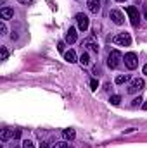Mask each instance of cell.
<instances>
[{
    "mask_svg": "<svg viewBox=\"0 0 147 148\" xmlns=\"http://www.w3.org/2000/svg\"><path fill=\"white\" fill-rule=\"evenodd\" d=\"M142 102H144V100H142V97H137V98H133V100H132V107H139V105H142Z\"/></svg>",
    "mask_w": 147,
    "mask_h": 148,
    "instance_id": "d6986e66",
    "label": "cell"
},
{
    "mask_svg": "<svg viewBox=\"0 0 147 148\" xmlns=\"http://www.w3.org/2000/svg\"><path fill=\"white\" fill-rule=\"evenodd\" d=\"M83 47H87L88 50H92V52H95V53L99 52V45H97V43H95L92 38H87V40H83Z\"/></svg>",
    "mask_w": 147,
    "mask_h": 148,
    "instance_id": "9c48e42d",
    "label": "cell"
},
{
    "mask_svg": "<svg viewBox=\"0 0 147 148\" xmlns=\"http://www.w3.org/2000/svg\"><path fill=\"white\" fill-rule=\"evenodd\" d=\"M52 148H68V143H64V141H61V143H55Z\"/></svg>",
    "mask_w": 147,
    "mask_h": 148,
    "instance_id": "7402d4cb",
    "label": "cell"
},
{
    "mask_svg": "<svg viewBox=\"0 0 147 148\" xmlns=\"http://www.w3.org/2000/svg\"><path fill=\"white\" fill-rule=\"evenodd\" d=\"M144 86H146V81L142 77H135V79H132V83L128 86V93H137V91L144 90Z\"/></svg>",
    "mask_w": 147,
    "mask_h": 148,
    "instance_id": "8992f818",
    "label": "cell"
},
{
    "mask_svg": "<svg viewBox=\"0 0 147 148\" xmlns=\"http://www.w3.org/2000/svg\"><path fill=\"white\" fill-rule=\"evenodd\" d=\"M112 41H114L116 45H121V47H128V45L132 43V36H130V33H118L116 36L112 38Z\"/></svg>",
    "mask_w": 147,
    "mask_h": 148,
    "instance_id": "5b68a950",
    "label": "cell"
},
{
    "mask_svg": "<svg viewBox=\"0 0 147 148\" xmlns=\"http://www.w3.org/2000/svg\"><path fill=\"white\" fill-rule=\"evenodd\" d=\"M9 138H14V129H3V131H2L0 140H2V141H7Z\"/></svg>",
    "mask_w": 147,
    "mask_h": 148,
    "instance_id": "4fadbf2b",
    "label": "cell"
},
{
    "mask_svg": "<svg viewBox=\"0 0 147 148\" xmlns=\"http://www.w3.org/2000/svg\"><path fill=\"white\" fill-rule=\"evenodd\" d=\"M109 17H111V21L114 23V24H118V26H121L123 23H125V17H123V14L119 12V10H111L109 12Z\"/></svg>",
    "mask_w": 147,
    "mask_h": 148,
    "instance_id": "52a82bcc",
    "label": "cell"
},
{
    "mask_svg": "<svg viewBox=\"0 0 147 148\" xmlns=\"http://www.w3.org/2000/svg\"><path fill=\"white\" fill-rule=\"evenodd\" d=\"M12 148H21L19 145H12Z\"/></svg>",
    "mask_w": 147,
    "mask_h": 148,
    "instance_id": "f546056e",
    "label": "cell"
},
{
    "mask_svg": "<svg viewBox=\"0 0 147 148\" xmlns=\"http://www.w3.org/2000/svg\"><path fill=\"white\" fill-rule=\"evenodd\" d=\"M68 148H73V147H68Z\"/></svg>",
    "mask_w": 147,
    "mask_h": 148,
    "instance_id": "1f68e13d",
    "label": "cell"
},
{
    "mask_svg": "<svg viewBox=\"0 0 147 148\" xmlns=\"http://www.w3.org/2000/svg\"><path fill=\"white\" fill-rule=\"evenodd\" d=\"M76 23H78V29H80V31H87L88 26H90V19H88V16L83 14V12L76 14Z\"/></svg>",
    "mask_w": 147,
    "mask_h": 148,
    "instance_id": "3957f363",
    "label": "cell"
},
{
    "mask_svg": "<svg viewBox=\"0 0 147 148\" xmlns=\"http://www.w3.org/2000/svg\"><path fill=\"white\" fill-rule=\"evenodd\" d=\"M21 138V129H16L14 131V140H19Z\"/></svg>",
    "mask_w": 147,
    "mask_h": 148,
    "instance_id": "d4e9b609",
    "label": "cell"
},
{
    "mask_svg": "<svg viewBox=\"0 0 147 148\" xmlns=\"http://www.w3.org/2000/svg\"><path fill=\"white\" fill-rule=\"evenodd\" d=\"M57 48H59V52H64V41H61V43H59V47H57Z\"/></svg>",
    "mask_w": 147,
    "mask_h": 148,
    "instance_id": "484cf974",
    "label": "cell"
},
{
    "mask_svg": "<svg viewBox=\"0 0 147 148\" xmlns=\"http://www.w3.org/2000/svg\"><path fill=\"white\" fill-rule=\"evenodd\" d=\"M142 109H144V110H147V102L144 103V105H142Z\"/></svg>",
    "mask_w": 147,
    "mask_h": 148,
    "instance_id": "f1b7e54d",
    "label": "cell"
},
{
    "mask_svg": "<svg viewBox=\"0 0 147 148\" xmlns=\"http://www.w3.org/2000/svg\"><path fill=\"white\" fill-rule=\"evenodd\" d=\"M76 29L74 28H69L68 29V33H66V43H69V45H73L74 41H76Z\"/></svg>",
    "mask_w": 147,
    "mask_h": 148,
    "instance_id": "7c38bea8",
    "label": "cell"
},
{
    "mask_svg": "<svg viewBox=\"0 0 147 148\" xmlns=\"http://www.w3.org/2000/svg\"><path fill=\"white\" fill-rule=\"evenodd\" d=\"M142 73H144V74H147V64L144 66V67H142Z\"/></svg>",
    "mask_w": 147,
    "mask_h": 148,
    "instance_id": "4316f807",
    "label": "cell"
},
{
    "mask_svg": "<svg viewBox=\"0 0 147 148\" xmlns=\"http://www.w3.org/2000/svg\"><path fill=\"white\" fill-rule=\"evenodd\" d=\"M78 62H80V64H81V66H88V64H90V55H88V53H87V52H83V53H81V57H80V60H78Z\"/></svg>",
    "mask_w": 147,
    "mask_h": 148,
    "instance_id": "2e32d148",
    "label": "cell"
},
{
    "mask_svg": "<svg viewBox=\"0 0 147 148\" xmlns=\"http://www.w3.org/2000/svg\"><path fill=\"white\" fill-rule=\"evenodd\" d=\"M0 52H2V60H7V59H9V50H7V47H0Z\"/></svg>",
    "mask_w": 147,
    "mask_h": 148,
    "instance_id": "e0dca14e",
    "label": "cell"
},
{
    "mask_svg": "<svg viewBox=\"0 0 147 148\" xmlns=\"http://www.w3.org/2000/svg\"><path fill=\"white\" fill-rule=\"evenodd\" d=\"M128 81H130V74H119V76H116V79H114L116 84H123V83H128Z\"/></svg>",
    "mask_w": 147,
    "mask_h": 148,
    "instance_id": "5bb4252c",
    "label": "cell"
},
{
    "mask_svg": "<svg viewBox=\"0 0 147 148\" xmlns=\"http://www.w3.org/2000/svg\"><path fill=\"white\" fill-rule=\"evenodd\" d=\"M87 5H88V10L92 14L101 12V0H87Z\"/></svg>",
    "mask_w": 147,
    "mask_h": 148,
    "instance_id": "ba28073f",
    "label": "cell"
},
{
    "mask_svg": "<svg viewBox=\"0 0 147 148\" xmlns=\"http://www.w3.org/2000/svg\"><path fill=\"white\" fill-rule=\"evenodd\" d=\"M62 136H64V140H74L76 138V133H74V129H64L62 131Z\"/></svg>",
    "mask_w": 147,
    "mask_h": 148,
    "instance_id": "9a60e30c",
    "label": "cell"
},
{
    "mask_svg": "<svg viewBox=\"0 0 147 148\" xmlns=\"http://www.w3.org/2000/svg\"><path fill=\"white\" fill-rule=\"evenodd\" d=\"M109 102L112 103V105H118V103L121 102V97H119V95H112V97L109 98Z\"/></svg>",
    "mask_w": 147,
    "mask_h": 148,
    "instance_id": "ac0fdd59",
    "label": "cell"
},
{
    "mask_svg": "<svg viewBox=\"0 0 147 148\" xmlns=\"http://www.w3.org/2000/svg\"><path fill=\"white\" fill-rule=\"evenodd\" d=\"M23 148H35V143L31 140H24L23 141Z\"/></svg>",
    "mask_w": 147,
    "mask_h": 148,
    "instance_id": "ffe728a7",
    "label": "cell"
},
{
    "mask_svg": "<svg viewBox=\"0 0 147 148\" xmlns=\"http://www.w3.org/2000/svg\"><path fill=\"white\" fill-rule=\"evenodd\" d=\"M7 33V26H5V23H2L0 24V35H5Z\"/></svg>",
    "mask_w": 147,
    "mask_h": 148,
    "instance_id": "603a6c76",
    "label": "cell"
},
{
    "mask_svg": "<svg viewBox=\"0 0 147 148\" xmlns=\"http://www.w3.org/2000/svg\"><path fill=\"white\" fill-rule=\"evenodd\" d=\"M126 14L130 16V21H132V26H139V23H140V14H139V9L137 7H133V5H128L126 7Z\"/></svg>",
    "mask_w": 147,
    "mask_h": 148,
    "instance_id": "7a4b0ae2",
    "label": "cell"
},
{
    "mask_svg": "<svg viewBox=\"0 0 147 148\" xmlns=\"http://www.w3.org/2000/svg\"><path fill=\"white\" fill-rule=\"evenodd\" d=\"M116 2H123V0H116Z\"/></svg>",
    "mask_w": 147,
    "mask_h": 148,
    "instance_id": "4dcf8cb0",
    "label": "cell"
},
{
    "mask_svg": "<svg viewBox=\"0 0 147 148\" xmlns=\"http://www.w3.org/2000/svg\"><path fill=\"white\" fill-rule=\"evenodd\" d=\"M0 17H2L3 21L12 19V17H14V10H12V9H9V7H3V9L0 10Z\"/></svg>",
    "mask_w": 147,
    "mask_h": 148,
    "instance_id": "30bf717a",
    "label": "cell"
},
{
    "mask_svg": "<svg viewBox=\"0 0 147 148\" xmlns=\"http://www.w3.org/2000/svg\"><path fill=\"white\" fill-rule=\"evenodd\" d=\"M64 59H66V62H69V64L78 62V57H76V52H74V50H68V52H64Z\"/></svg>",
    "mask_w": 147,
    "mask_h": 148,
    "instance_id": "8fae6325",
    "label": "cell"
},
{
    "mask_svg": "<svg viewBox=\"0 0 147 148\" xmlns=\"http://www.w3.org/2000/svg\"><path fill=\"white\" fill-rule=\"evenodd\" d=\"M125 66L128 67V69H137V66H139V57H137V53H133V52H128L126 55H125Z\"/></svg>",
    "mask_w": 147,
    "mask_h": 148,
    "instance_id": "277c9868",
    "label": "cell"
},
{
    "mask_svg": "<svg viewBox=\"0 0 147 148\" xmlns=\"http://www.w3.org/2000/svg\"><path fill=\"white\" fill-rule=\"evenodd\" d=\"M19 3H24V5H31V3H35V0H17Z\"/></svg>",
    "mask_w": 147,
    "mask_h": 148,
    "instance_id": "cb8c5ba5",
    "label": "cell"
},
{
    "mask_svg": "<svg viewBox=\"0 0 147 148\" xmlns=\"http://www.w3.org/2000/svg\"><path fill=\"white\" fill-rule=\"evenodd\" d=\"M121 59H123V55H121V52H119V50H111L109 57H107V66H109L111 69H116V67L119 66Z\"/></svg>",
    "mask_w": 147,
    "mask_h": 148,
    "instance_id": "6da1fadb",
    "label": "cell"
},
{
    "mask_svg": "<svg viewBox=\"0 0 147 148\" xmlns=\"http://www.w3.org/2000/svg\"><path fill=\"white\" fill-rule=\"evenodd\" d=\"M90 88L92 90H97L99 88V81L97 79H90Z\"/></svg>",
    "mask_w": 147,
    "mask_h": 148,
    "instance_id": "44dd1931",
    "label": "cell"
},
{
    "mask_svg": "<svg viewBox=\"0 0 147 148\" xmlns=\"http://www.w3.org/2000/svg\"><path fill=\"white\" fill-rule=\"evenodd\" d=\"M40 148H49V145H47V143H42V145H40Z\"/></svg>",
    "mask_w": 147,
    "mask_h": 148,
    "instance_id": "83f0119b",
    "label": "cell"
}]
</instances>
